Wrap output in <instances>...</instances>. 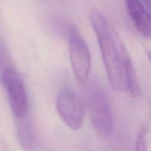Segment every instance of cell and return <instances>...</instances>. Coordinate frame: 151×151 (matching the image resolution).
Wrapping results in <instances>:
<instances>
[{
	"mask_svg": "<svg viewBox=\"0 0 151 151\" xmlns=\"http://www.w3.org/2000/svg\"><path fill=\"white\" fill-rule=\"evenodd\" d=\"M56 109L61 119L73 130L82 127L85 117V106L79 95L69 88L63 89L56 98Z\"/></svg>",
	"mask_w": 151,
	"mask_h": 151,
	"instance_id": "5",
	"label": "cell"
},
{
	"mask_svg": "<svg viewBox=\"0 0 151 151\" xmlns=\"http://www.w3.org/2000/svg\"><path fill=\"white\" fill-rule=\"evenodd\" d=\"M17 137L19 145L26 151H32L36 145V136L34 127L27 114L17 119Z\"/></svg>",
	"mask_w": 151,
	"mask_h": 151,
	"instance_id": "7",
	"label": "cell"
},
{
	"mask_svg": "<svg viewBox=\"0 0 151 151\" xmlns=\"http://www.w3.org/2000/svg\"><path fill=\"white\" fill-rule=\"evenodd\" d=\"M89 19L110 86L116 92H127L126 70L133 65L127 48L110 22L99 10L93 8L89 12Z\"/></svg>",
	"mask_w": 151,
	"mask_h": 151,
	"instance_id": "1",
	"label": "cell"
},
{
	"mask_svg": "<svg viewBox=\"0 0 151 151\" xmlns=\"http://www.w3.org/2000/svg\"><path fill=\"white\" fill-rule=\"evenodd\" d=\"M1 82L6 92L12 113L17 119L27 114L28 103L25 88L15 68L8 66L1 74Z\"/></svg>",
	"mask_w": 151,
	"mask_h": 151,
	"instance_id": "4",
	"label": "cell"
},
{
	"mask_svg": "<svg viewBox=\"0 0 151 151\" xmlns=\"http://www.w3.org/2000/svg\"><path fill=\"white\" fill-rule=\"evenodd\" d=\"M147 56L148 59H149L151 63V50H147Z\"/></svg>",
	"mask_w": 151,
	"mask_h": 151,
	"instance_id": "10",
	"label": "cell"
},
{
	"mask_svg": "<svg viewBox=\"0 0 151 151\" xmlns=\"http://www.w3.org/2000/svg\"><path fill=\"white\" fill-rule=\"evenodd\" d=\"M69 53L72 70L76 80L82 85L88 82L91 68L89 47L81 33L75 27L69 30Z\"/></svg>",
	"mask_w": 151,
	"mask_h": 151,
	"instance_id": "3",
	"label": "cell"
},
{
	"mask_svg": "<svg viewBox=\"0 0 151 151\" xmlns=\"http://www.w3.org/2000/svg\"><path fill=\"white\" fill-rule=\"evenodd\" d=\"M86 98L90 118L96 134L101 139H107L113 133L114 125L108 93L98 83H92L87 90Z\"/></svg>",
	"mask_w": 151,
	"mask_h": 151,
	"instance_id": "2",
	"label": "cell"
},
{
	"mask_svg": "<svg viewBox=\"0 0 151 151\" xmlns=\"http://www.w3.org/2000/svg\"><path fill=\"white\" fill-rule=\"evenodd\" d=\"M147 135V128L145 126H143L139 129L136 136L135 151H148Z\"/></svg>",
	"mask_w": 151,
	"mask_h": 151,
	"instance_id": "8",
	"label": "cell"
},
{
	"mask_svg": "<svg viewBox=\"0 0 151 151\" xmlns=\"http://www.w3.org/2000/svg\"><path fill=\"white\" fill-rule=\"evenodd\" d=\"M127 12L136 29L145 38L151 40V14L141 0H125Z\"/></svg>",
	"mask_w": 151,
	"mask_h": 151,
	"instance_id": "6",
	"label": "cell"
},
{
	"mask_svg": "<svg viewBox=\"0 0 151 151\" xmlns=\"http://www.w3.org/2000/svg\"><path fill=\"white\" fill-rule=\"evenodd\" d=\"M142 2L146 5V7L147 8V9L149 10V11L151 14V0H142Z\"/></svg>",
	"mask_w": 151,
	"mask_h": 151,
	"instance_id": "9",
	"label": "cell"
}]
</instances>
